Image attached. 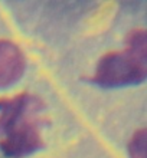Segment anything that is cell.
Wrapping results in <instances>:
<instances>
[{
    "instance_id": "1",
    "label": "cell",
    "mask_w": 147,
    "mask_h": 158,
    "mask_svg": "<svg viewBox=\"0 0 147 158\" xmlns=\"http://www.w3.org/2000/svg\"><path fill=\"white\" fill-rule=\"evenodd\" d=\"M39 111L41 102L28 94L0 101V150L6 157H28L43 145Z\"/></svg>"
},
{
    "instance_id": "2",
    "label": "cell",
    "mask_w": 147,
    "mask_h": 158,
    "mask_svg": "<svg viewBox=\"0 0 147 158\" xmlns=\"http://www.w3.org/2000/svg\"><path fill=\"white\" fill-rule=\"evenodd\" d=\"M127 49L110 52L100 59L93 81L100 86L117 88L143 82L147 76V36L136 29L127 36Z\"/></svg>"
},
{
    "instance_id": "3",
    "label": "cell",
    "mask_w": 147,
    "mask_h": 158,
    "mask_svg": "<svg viewBox=\"0 0 147 158\" xmlns=\"http://www.w3.org/2000/svg\"><path fill=\"white\" fill-rule=\"evenodd\" d=\"M26 60L20 48L10 40L0 39V88L19 81L25 72Z\"/></svg>"
},
{
    "instance_id": "4",
    "label": "cell",
    "mask_w": 147,
    "mask_h": 158,
    "mask_svg": "<svg viewBox=\"0 0 147 158\" xmlns=\"http://www.w3.org/2000/svg\"><path fill=\"white\" fill-rule=\"evenodd\" d=\"M130 158H147V131L141 128L136 131L128 142Z\"/></svg>"
}]
</instances>
